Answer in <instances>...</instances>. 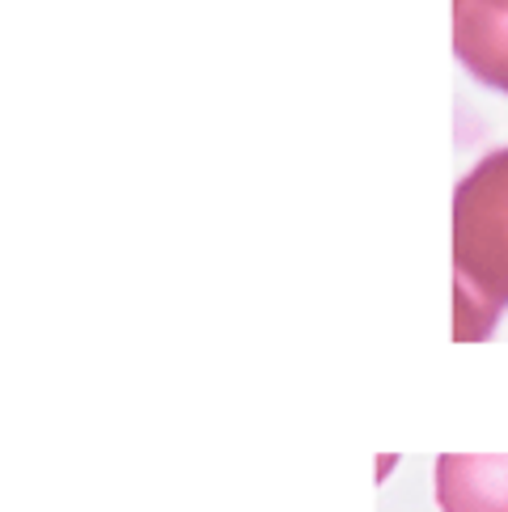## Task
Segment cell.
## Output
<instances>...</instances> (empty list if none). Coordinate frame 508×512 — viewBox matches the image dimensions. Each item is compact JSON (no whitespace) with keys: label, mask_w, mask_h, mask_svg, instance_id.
Listing matches in <instances>:
<instances>
[{"label":"cell","mask_w":508,"mask_h":512,"mask_svg":"<svg viewBox=\"0 0 508 512\" xmlns=\"http://www.w3.org/2000/svg\"><path fill=\"white\" fill-rule=\"evenodd\" d=\"M508 309V149L479 157L453 191V339L496 335Z\"/></svg>","instance_id":"obj_1"},{"label":"cell","mask_w":508,"mask_h":512,"mask_svg":"<svg viewBox=\"0 0 508 512\" xmlns=\"http://www.w3.org/2000/svg\"><path fill=\"white\" fill-rule=\"evenodd\" d=\"M453 56L479 85L508 94V0H453Z\"/></svg>","instance_id":"obj_2"},{"label":"cell","mask_w":508,"mask_h":512,"mask_svg":"<svg viewBox=\"0 0 508 512\" xmlns=\"http://www.w3.org/2000/svg\"><path fill=\"white\" fill-rule=\"evenodd\" d=\"M441 512H508V457H437Z\"/></svg>","instance_id":"obj_3"}]
</instances>
